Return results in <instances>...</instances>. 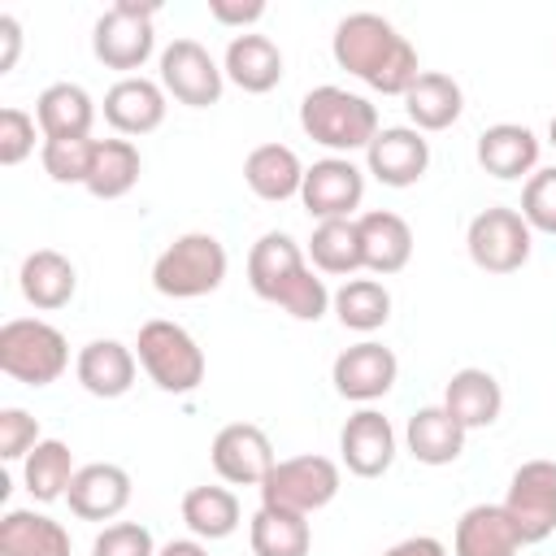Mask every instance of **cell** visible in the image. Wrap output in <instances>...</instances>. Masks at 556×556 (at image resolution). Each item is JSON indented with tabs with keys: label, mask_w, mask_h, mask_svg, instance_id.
<instances>
[{
	"label": "cell",
	"mask_w": 556,
	"mask_h": 556,
	"mask_svg": "<svg viewBox=\"0 0 556 556\" xmlns=\"http://www.w3.org/2000/svg\"><path fill=\"white\" fill-rule=\"evenodd\" d=\"M443 408L465 426V430H486L500 421L504 413V387L491 369H478V365H465L447 378L443 387Z\"/></svg>",
	"instance_id": "obj_24"
},
{
	"label": "cell",
	"mask_w": 556,
	"mask_h": 556,
	"mask_svg": "<svg viewBox=\"0 0 556 556\" xmlns=\"http://www.w3.org/2000/svg\"><path fill=\"white\" fill-rule=\"evenodd\" d=\"M70 530L35 508H9L0 517V556H70Z\"/></svg>",
	"instance_id": "obj_30"
},
{
	"label": "cell",
	"mask_w": 556,
	"mask_h": 556,
	"mask_svg": "<svg viewBox=\"0 0 556 556\" xmlns=\"http://www.w3.org/2000/svg\"><path fill=\"white\" fill-rule=\"evenodd\" d=\"M473 156L500 182L530 178L539 169V135L530 126H521V122H495V126H486L478 135Z\"/></svg>",
	"instance_id": "obj_20"
},
{
	"label": "cell",
	"mask_w": 556,
	"mask_h": 556,
	"mask_svg": "<svg viewBox=\"0 0 556 556\" xmlns=\"http://www.w3.org/2000/svg\"><path fill=\"white\" fill-rule=\"evenodd\" d=\"M135 374H139V356L117 339H91L74 356V378L96 400H122L135 387Z\"/></svg>",
	"instance_id": "obj_19"
},
{
	"label": "cell",
	"mask_w": 556,
	"mask_h": 556,
	"mask_svg": "<svg viewBox=\"0 0 556 556\" xmlns=\"http://www.w3.org/2000/svg\"><path fill=\"white\" fill-rule=\"evenodd\" d=\"M39 439V421L26 408H0V460H26Z\"/></svg>",
	"instance_id": "obj_41"
},
{
	"label": "cell",
	"mask_w": 556,
	"mask_h": 556,
	"mask_svg": "<svg viewBox=\"0 0 556 556\" xmlns=\"http://www.w3.org/2000/svg\"><path fill=\"white\" fill-rule=\"evenodd\" d=\"M361 200H365V169L352 165V156H326L304 169L300 204L308 208V217L339 222V217H352Z\"/></svg>",
	"instance_id": "obj_14"
},
{
	"label": "cell",
	"mask_w": 556,
	"mask_h": 556,
	"mask_svg": "<svg viewBox=\"0 0 556 556\" xmlns=\"http://www.w3.org/2000/svg\"><path fill=\"white\" fill-rule=\"evenodd\" d=\"M222 74L248 91V96H265L282 83V48L269 39V35H256V30H243L226 43V56H222Z\"/></svg>",
	"instance_id": "obj_23"
},
{
	"label": "cell",
	"mask_w": 556,
	"mask_h": 556,
	"mask_svg": "<svg viewBox=\"0 0 556 556\" xmlns=\"http://www.w3.org/2000/svg\"><path fill=\"white\" fill-rule=\"evenodd\" d=\"M365 165H369V174L382 187L404 191V187H413V182L426 178V169H430V143L413 126H382L374 135V143L365 148Z\"/></svg>",
	"instance_id": "obj_15"
},
{
	"label": "cell",
	"mask_w": 556,
	"mask_h": 556,
	"mask_svg": "<svg viewBox=\"0 0 556 556\" xmlns=\"http://www.w3.org/2000/svg\"><path fill=\"white\" fill-rule=\"evenodd\" d=\"M156 552L161 547L152 530L139 521H109L91 543V556H156Z\"/></svg>",
	"instance_id": "obj_40"
},
{
	"label": "cell",
	"mask_w": 556,
	"mask_h": 556,
	"mask_svg": "<svg viewBox=\"0 0 556 556\" xmlns=\"http://www.w3.org/2000/svg\"><path fill=\"white\" fill-rule=\"evenodd\" d=\"M361 230V256L374 278H391L413 261V226L391 208H369L356 217Z\"/></svg>",
	"instance_id": "obj_21"
},
{
	"label": "cell",
	"mask_w": 556,
	"mask_h": 556,
	"mask_svg": "<svg viewBox=\"0 0 556 556\" xmlns=\"http://www.w3.org/2000/svg\"><path fill=\"white\" fill-rule=\"evenodd\" d=\"M382 556H447V547H443L434 534H413V539L391 543Z\"/></svg>",
	"instance_id": "obj_44"
},
{
	"label": "cell",
	"mask_w": 556,
	"mask_h": 556,
	"mask_svg": "<svg viewBox=\"0 0 556 556\" xmlns=\"http://www.w3.org/2000/svg\"><path fill=\"white\" fill-rule=\"evenodd\" d=\"M208 460H213V473L230 486H261L269 478V469L278 465L274 456V443L261 426L252 421H230L213 434L208 443Z\"/></svg>",
	"instance_id": "obj_12"
},
{
	"label": "cell",
	"mask_w": 556,
	"mask_h": 556,
	"mask_svg": "<svg viewBox=\"0 0 556 556\" xmlns=\"http://www.w3.org/2000/svg\"><path fill=\"white\" fill-rule=\"evenodd\" d=\"M395 378H400V361H395V352H391L387 343H378V339H361V343L343 348V352L334 356V365H330L334 391H339L343 400L361 404V408H369L374 400H382V395L395 387Z\"/></svg>",
	"instance_id": "obj_13"
},
{
	"label": "cell",
	"mask_w": 556,
	"mask_h": 556,
	"mask_svg": "<svg viewBox=\"0 0 556 556\" xmlns=\"http://www.w3.org/2000/svg\"><path fill=\"white\" fill-rule=\"evenodd\" d=\"M300 130L313 143L330 148L334 156H352V152H365L382 126H378V109L365 96L321 83L300 100Z\"/></svg>",
	"instance_id": "obj_3"
},
{
	"label": "cell",
	"mask_w": 556,
	"mask_h": 556,
	"mask_svg": "<svg viewBox=\"0 0 556 556\" xmlns=\"http://www.w3.org/2000/svg\"><path fill=\"white\" fill-rule=\"evenodd\" d=\"M308 261L317 274H334V278H356L365 269L361 256V230L356 217H339V222H317L313 239H308Z\"/></svg>",
	"instance_id": "obj_33"
},
{
	"label": "cell",
	"mask_w": 556,
	"mask_h": 556,
	"mask_svg": "<svg viewBox=\"0 0 556 556\" xmlns=\"http://www.w3.org/2000/svg\"><path fill=\"white\" fill-rule=\"evenodd\" d=\"M135 356L165 395H191L204 382V348L178 321H165V317L143 321L135 339Z\"/></svg>",
	"instance_id": "obj_5"
},
{
	"label": "cell",
	"mask_w": 556,
	"mask_h": 556,
	"mask_svg": "<svg viewBox=\"0 0 556 556\" xmlns=\"http://www.w3.org/2000/svg\"><path fill=\"white\" fill-rule=\"evenodd\" d=\"M243 182L256 200H269V204H282L291 195H300L304 187V165L295 156V148L287 143H256L248 156H243Z\"/></svg>",
	"instance_id": "obj_28"
},
{
	"label": "cell",
	"mask_w": 556,
	"mask_h": 556,
	"mask_svg": "<svg viewBox=\"0 0 556 556\" xmlns=\"http://www.w3.org/2000/svg\"><path fill=\"white\" fill-rule=\"evenodd\" d=\"M521 217L539 235H556V165H543L521 187Z\"/></svg>",
	"instance_id": "obj_38"
},
{
	"label": "cell",
	"mask_w": 556,
	"mask_h": 556,
	"mask_svg": "<svg viewBox=\"0 0 556 556\" xmlns=\"http://www.w3.org/2000/svg\"><path fill=\"white\" fill-rule=\"evenodd\" d=\"M161 87L187 109H208L222 100L226 74L200 39H174L161 48Z\"/></svg>",
	"instance_id": "obj_11"
},
{
	"label": "cell",
	"mask_w": 556,
	"mask_h": 556,
	"mask_svg": "<svg viewBox=\"0 0 556 556\" xmlns=\"http://www.w3.org/2000/svg\"><path fill=\"white\" fill-rule=\"evenodd\" d=\"M17 287H22V300L39 313H56L74 300L78 291V269L65 252L56 248H35L26 252L22 269H17Z\"/></svg>",
	"instance_id": "obj_22"
},
{
	"label": "cell",
	"mask_w": 556,
	"mask_h": 556,
	"mask_svg": "<svg viewBox=\"0 0 556 556\" xmlns=\"http://www.w3.org/2000/svg\"><path fill=\"white\" fill-rule=\"evenodd\" d=\"M156 556H208V547H204V539H169Z\"/></svg>",
	"instance_id": "obj_45"
},
{
	"label": "cell",
	"mask_w": 556,
	"mask_h": 556,
	"mask_svg": "<svg viewBox=\"0 0 556 556\" xmlns=\"http://www.w3.org/2000/svg\"><path fill=\"white\" fill-rule=\"evenodd\" d=\"M343 486V473L330 456L304 452V456H287L269 469V478L256 486L265 508L278 513H295V517H313L317 508H326Z\"/></svg>",
	"instance_id": "obj_7"
},
{
	"label": "cell",
	"mask_w": 556,
	"mask_h": 556,
	"mask_svg": "<svg viewBox=\"0 0 556 556\" xmlns=\"http://www.w3.org/2000/svg\"><path fill=\"white\" fill-rule=\"evenodd\" d=\"M165 109H169V96L161 87V78H143V74H130V78H117L109 91H104V122L117 130V135H152L161 122H165Z\"/></svg>",
	"instance_id": "obj_17"
},
{
	"label": "cell",
	"mask_w": 556,
	"mask_h": 556,
	"mask_svg": "<svg viewBox=\"0 0 556 556\" xmlns=\"http://www.w3.org/2000/svg\"><path fill=\"white\" fill-rule=\"evenodd\" d=\"M248 287L278 304L295 321H321L330 313V291L308 265V252L287 230H265L248 252Z\"/></svg>",
	"instance_id": "obj_2"
},
{
	"label": "cell",
	"mask_w": 556,
	"mask_h": 556,
	"mask_svg": "<svg viewBox=\"0 0 556 556\" xmlns=\"http://www.w3.org/2000/svg\"><path fill=\"white\" fill-rule=\"evenodd\" d=\"M465 434H469V430H465L443 404H426V408H417V413L408 417V426H404V447L413 452V460L439 469V465L460 460Z\"/></svg>",
	"instance_id": "obj_27"
},
{
	"label": "cell",
	"mask_w": 556,
	"mask_h": 556,
	"mask_svg": "<svg viewBox=\"0 0 556 556\" xmlns=\"http://www.w3.org/2000/svg\"><path fill=\"white\" fill-rule=\"evenodd\" d=\"M39 122L17 109V104H4L0 109V165H22L30 152H35V139H39Z\"/></svg>",
	"instance_id": "obj_39"
},
{
	"label": "cell",
	"mask_w": 556,
	"mask_h": 556,
	"mask_svg": "<svg viewBox=\"0 0 556 556\" xmlns=\"http://www.w3.org/2000/svg\"><path fill=\"white\" fill-rule=\"evenodd\" d=\"M17 52H22V22L13 13H0V74L17 65Z\"/></svg>",
	"instance_id": "obj_43"
},
{
	"label": "cell",
	"mask_w": 556,
	"mask_h": 556,
	"mask_svg": "<svg viewBox=\"0 0 556 556\" xmlns=\"http://www.w3.org/2000/svg\"><path fill=\"white\" fill-rule=\"evenodd\" d=\"M248 543H252V556H308L313 530H308V517L261 504L248 521Z\"/></svg>",
	"instance_id": "obj_36"
},
{
	"label": "cell",
	"mask_w": 556,
	"mask_h": 556,
	"mask_svg": "<svg viewBox=\"0 0 556 556\" xmlns=\"http://www.w3.org/2000/svg\"><path fill=\"white\" fill-rule=\"evenodd\" d=\"M156 4L148 0H117L109 4L96 26H91V52L104 70H122V78H130L135 70H143V61L156 48V30H152Z\"/></svg>",
	"instance_id": "obj_8"
},
{
	"label": "cell",
	"mask_w": 556,
	"mask_h": 556,
	"mask_svg": "<svg viewBox=\"0 0 556 556\" xmlns=\"http://www.w3.org/2000/svg\"><path fill=\"white\" fill-rule=\"evenodd\" d=\"M330 308H334L343 330L374 334L391 317V291L378 278H343V287L330 295Z\"/></svg>",
	"instance_id": "obj_35"
},
{
	"label": "cell",
	"mask_w": 556,
	"mask_h": 556,
	"mask_svg": "<svg viewBox=\"0 0 556 556\" xmlns=\"http://www.w3.org/2000/svg\"><path fill=\"white\" fill-rule=\"evenodd\" d=\"M182 521L191 530V539H204V543H217V539H230L243 521V508H239V495L230 486H191L182 495Z\"/></svg>",
	"instance_id": "obj_31"
},
{
	"label": "cell",
	"mask_w": 556,
	"mask_h": 556,
	"mask_svg": "<svg viewBox=\"0 0 556 556\" xmlns=\"http://www.w3.org/2000/svg\"><path fill=\"white\" fill-rule=\"evenodd\" d=\"M339 460L356 478H382L395 465V430L378 408H356L339 430Z\"/></svg>",
	"instance_id": "obj_16"
},
{
	"label": "cell",
	"mask_w": 556,
	"mask_h": 556,
	"mask_svg": "<svg viewBox=\"0 0 556 556\" xmlns=\"http://www.w3.org/2000/svg\"><path fill=\"white\" fill-rule=\"evenodd\" d=\"M96 156V139H43L39 161L52 182H87Z\"/></svg>",
	"instance_id": "obj_37"
},
{
	"label": "cell",
	"mask_w": 556,
	"mask_h": 556,
	"mask_svg": "<svg viewBox=\"0 0 556 556\" xmlns=\"http://www.w3.org/2000/svg\"><path fill=\"white\" fill-rule=\"evenodd\" d=\"M330 56L339 70L361 78L382 96H400L417 83V48L382 13H348L330 35Z\"/></svg>",
	"instance_id": "obj_1"
},
{
	"label": "cell",
	"mask_w": 556,
	"mask_h": 556,
	"mask_svg": "<svg viewBox=\"0 0 556 556\" xmlns=\"http://www.w3.org/2000/svg\"><path fill=\"white\" fill-rule=\"evenodd\" d=\"M226 248L208 230L178 235L156 261H152V287L165 300H200L213 295L226 282Z\"/></svg>",
	"instance_id": "obj_4"
},
{
	"label": "cell",
	"mask_w": 556,
	"mask_h": 556,
	"mask_svg": "<svg viewBox=\"0 0 556 556\" xmlns=\"http://www.w3.org/2000/svg\"><path fill=\"white\" fill-rule=\"evenodd\" d=\"M504 513L517 526L526 547L552 539L556 534V460H547V456L521 460L508 478Z\"/></svg>",
	"instance_id": "obj_10"
},
{
	"label": "cell",
	"mask_w": 556,
	"mask_h": 556,
	"mask_svg": "<svg viewBox=\"0 0 556 556\" xmlns=\"http://www.w3.org/2000/svg\"><path fill=\"white\" fill-rule=\"evenodd\" d=\"M547 139H552V148H556V117H552V126H547Z\"/></svg>",
	"instance_id": "obj_46"
},
{
	"label": "cell",
	"mask_w": 556,
	"mask_h": 556,
	"mask_svg": "<svg viewBox=\"0 0 556 556\" xmlns=\"http://www.w3.org/2000/svg\"><path fill=\"white\" fill-rule=\"evenodd\" d=\"M0 369L13 382L48 387L70 369V343L43 317H13L0 326Z\"/></svg>",
	"instance_id": "obj_6"
},
{
	"label": "cell",
	"mask_w": 556,
	"mask_h": 556,
	"mask_svg": "<svg viewBox=\"0 0 556 556\" xmlns=\"http://www.w3.org/2000/svg\"><path fill=\"white\" fill-rule=\"evenodd\" d=\"M208 17L217 26H235L239 35L265 17V0H208Z\"/></svg>",
	"instance_id": "obj_42"
},
{
	"label": "cell",
	"mask_w": 556,
	"mask_h": 556,
	"mask_svg": "<svg viewBox=\"0 0 556 556\" xmlns=\"http://www.w3.org/2000/svg\"><path fill=\"white\" fill-rule=\"evenodd\" d=\"M65 504L78 521H113L126 513L130 504V473L113 460H91V465H78L70 491H65Z\"/></svg>",
	"instance_id": "obj_18"
},
{
	"label": "cell",
	"mask_w": 556,
	"mask_h": 556,
	"mask_svg": "<svg viewBox=\"0 0 556 556\" xmlns=\"http://www.w3.org/2000/svg\"><path fill=\"white\" fill-rule=\"evenodd\" d=\"M143 174V156L130 139H96V156H91V174H87V191L96 200H122L126 191H135Z\"/></svg>",
	"instance_id": "obj_32"
},
{
	"label": "cell",
	"mask_w": 556,
	"mask_h": 556,
	"mask_svg": "<svg viewBox=\"0 0 556 556\" xmlns=\"http://www.w3.org/2000/svg\"><path fill=\"white\" fill-rule=\"evenodd\" d=\"M78 465H74V452L65 439H39L26 460H22V482L26 491L39 500V504H52V500H65L70 482H74Z\"/></svg>",
	"instance_id": "obj_34"
},
{
	"label": "cell",
	"mask_w": 556,
	"mask_h": 556,
	"mask_svg": "<svg viewBox=\"0 0 556 556\" xmlns=\"http://www.w3.org/2000/svg\"><path fill=\"white\" fill-rule=\"evenodd\" d=\"M404 113L413 122V130L421 135H434V130H447L460 122L465 113V91L452 74L443 70H421L417 83L404 91Z\"/></svg>",
	"instance_id": "obj_25"
},
{
	"label": "cell",
	"mask_w": 556,
	"mask_h": 556,
	"mask_svg": "<svg viewBox=\"0 0 556 556\" xmlns=\"http://www.w3.org/2000/svg\"><path fill=\"white\" fill-rule=\"evenodd\" d=\"M526 543L508 521L504 504H473L460 513L452 534V556H517Z\"/></svg>",
	"instance_id": "obj_26"
},
{
	"label": "cell",
	"mask_w": 556,
	"mask_h": 556,
	"mask_svg": "<svg viewBox=\"0 0 556 556\" xmlns=\"http://www.w3.org/2000/svg\"><path fill=\"white\" fill-rule=\"evenodd\" d=\"M35 122L43 139H91L96 100L78 83H48L35 100Z\"/></svg>",
	"instance_id": "obj_29"
},
{
	"label": "cell",
	"mask_w": 556,
	"mask_h": 556,
	"mask_svg": "<svg viewBox=\"0 0 556 556\" xmlns=\"http://www.w3.org/2000/svg\"><path fill=\"white\" fill-rule=\"evenodd\" d=\"M534 230L526 226L521 208L491 204L482 208L465 230V252L482 274H517L530 261Z\"/></svg>",
	"instance_id": "obj_9"
}]
</instances>
